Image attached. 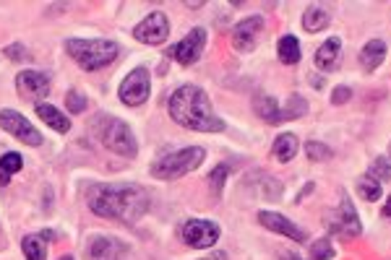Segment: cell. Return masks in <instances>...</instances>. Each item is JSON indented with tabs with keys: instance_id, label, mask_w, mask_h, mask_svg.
<instances>
[{
	"instance_id": "cell-1",
	"label": "cell",
	"mask_w": 391,
	"mask_h": 260,
	"mask_svg": "<svg viewBox=\"0 0 391 260\" xmlns=\"http://www.w3.org/2000/svg\"><path fill=\"white\" fill-rule=\"evenodd\" d=\"M89 208L97 216H105V219H115V222L123 224H136L143 213L149 211V193L146 188L136 183H120V185H97L89 190Z\"/></svg>"
},
{
	"instance_id": "cell-2",
	"label": "cell",
	"mask_w": 391,
	"mask_h": 260,
	"mask_svg": "<svg viewBox=\"0 0 391 260\" xmlns=\"http://www.w3.org/2000/svg\"><path fill=\"white\" fill-rule=\"evenodd\" d=\"M170 117L178 125L188 128V130H199V133H222L225 130V120L214 115L206 91L196 84H183L175 89V94L167 102Z\"/></svg>"
},
{
	"instance_id": "cell-3",
	"label": "cell",
	"mask_w": 391,
	"mask_h": 260,
	"mask_svg": "<svg viewBox=\"0 0 391 260\" xmlns=\"http://www.w3.org/2000/svg\"><path fill=\"white\" fill-rule=\"evenodd\" d=\"M92 133L97 135V141L110 148L113 154L125 156V159H134L138 154V144H136L134 130L125 125L123 120H118L113 115H97L92 123Z\"/></svg>"
},
{
	"instance_id": "cell-4",
	"label": "cell",
	"mask_w": 391,
	"mask_h": 260,
	"mask_svg": "<svg viewBox=\"0 0 391 260\" xmlns=\"http://www.w3.org/2000/svg\"><path fill=\"white\" fill-rule=\"evenodd\" d=\"M66 52L84 70H99L115 63V58L120 55V47L113 39H68Z\"/></svg>"
},
{
	"instance_id": "cell-5",
	"label": "cell",
	"mask_w": 391,
	"mask_h": 260,
	"mask_svg": "<svg viewBox=\"0 0 391 260\" xmlns=\"http://www.w3.org/2000/svg\"><path fill=\"white\" fill-rule=\"evenodd\" d=\"M204 156H206V151L201 146H188V148H180L175 154L157 159L152 164V174L157 180H178L183 174L199 169L201 164H204Z\"/></svg>"
},
{
	"instance_id": "cell-6",
	"label": "cell",
	"mask_w": 391,
	"mask_h": 260,
	"mask_svg": "<svg viewBox=\"0 0 391 260\" xmlns=\"http://www.w3.org/2000/svg\"><path fill=\"white\" fill-rule=\"evenodd\" d=\"M152 94V73L146 68H134L120 84V102L128 107H141Z\"/></svg>"
},
{
	"instance_id": "cell-7",
	"label": "cell",
	"mask_w": 391,
	"mask_h": 260,
	"mask_svg": "<svg viewBox=\"0 0 391 260\" xmlns=\"http://www.w3.org/2000/svg\"><path fill=\"white\" fill-rule=\"evenodd\" d=\"M326 227H329L332 234L342 237V240H355V237H360L363 227H360L357 211H355L353 201H350L347 195L342 198V206H339V208H336V211L326 219Z\"/></svg>"
},
{
	"instance_id": "cell-8",
	"label": "cell",
	"mask_w": 391,
	"mask_h": 260,
	"mask_svg": "<svg viewBox=\"0 0 391 260\" xmlns=\"http://www.w3.org/2000/svg\"><path fill=\"white\" fill-rule=\"evenodd\" d=\"M180 240L185 242L188 247L209 250L211 245L220 240V227L214 222H206V219H188V222L180 227Z\"/></svg>"
},
{
	"instance_id": "cell-9",
	"label": "cell",
	"mask_w": 391,
	"mask_h": 260,
	"mask_svg": "<svg viewBox=\"0 0 391 260\" xmlns=\"http://www.w3.org/2000/svg\"><path fill=\"white\" fill-rule=\"evenodd\" d=\"M0 128L27 146H42V133L16 109H0Z\"/></svg>"
},
{
	"instance_id": "cell-10",
	"label": "cell",
	"mask_w": 391,
	"mask_h": 260,
	"mask_svg": "<svg viewBox=\"0 0 391 260\" xmlns=\"http://www.w3.org/2000/svg\"><path fill=\"white\" fill-rule=\"evenodd\" d=\"M204 47H206V29H204V26H196V29L188 31L175 47L167 49V55H172L183 68H188L199 63V58L204 55Z\"/></svg>"
},
{
	"instance_id": "cell-11",
	"label": "cell",
	"mask_w": 391,
	"mask_h": 260,
	"mask_svg": "<svg viewBox=\"0 0 391 260\" xmlns=\"http://www.w3.org/2000/svg\"><path fill=\"white\" fill-rule=\"evenodd\" d=\"M134 37L138 39L141 45H162L164 39L170 37V21H167V13H162V10L149 13L141 24H136Z\"/></svg>"
},
{
	"instance_id": "cell-12",
	"label": "cell",
	"mask_w": 391,
	"mask_h": 260,
	"mask_svg": "<svg viewBox=\"0 0 391 260\" xmlns=\"http://www.w3.org/2000/svg\"><path fill=\"white\" fill-rule=\"evenodd\" d=\"M128 247L125 242L118 237H107V234H94L86 242V260H123Z\"/></svg>"
},
{
	"instance_id": "cell-13",
	"label": "cell",
	"mask_w": 391,
	"mask_h": 260,
	"mask_svg": "<svg viewBox=\"0 0 391 260\" xmlns=\"http://www.w3.org/2000/svg\"><path fill=\"white\" fill-rule=\"evenodd\" d=\"M261 31H264V19L261 16L243 19L240 24L232 26V47L238 49V52H250V49L256 47Z\"/></svg>"
},
{
	"instance_id": "cell-14",
	"label": "cell",
	"mask_w": 391,
	"mask_h": 260,
	"mask_svg": "<svg viewBox=\"0 0 391 260\" xmlns=\"http://www.w3.org/2000/svg\"><path fill=\"white\" fill-rule=\"evenodd\" d=\"M16 89L24 99H39L50 94V76L42 70H21L16 76Z\"/></svg>"
},
{
	"instance_id": "cell-15",
	"label": "cell",
	"mask_w": 391,
	"mask_h": 260,
	"mask_svg": "<svg viewBox=\"0 0 391 260\" xmlns=\"http://www.w3.org/2000/svg\"><path fill=\"white\" fill-rule=\"evenodd\" d=\"M258 222H261V227H266V229L277 231V234H285V237H290V240L295 242H303L308 240V234L297 224H292L287 216H282V213H274V211H261L258 213Z\"/></svg>"
},
{
	"instance_id": "cell-16",
	"label": "cell",
	"mask_w": 391,
	"mask_h": 260,
	"mask_svg": "<svg viewBox=\"0 0 391 260\" xmlns=\"http://www.w3.org/2000/svg\"><path fill=\"white\" fill-rule=\"evenodd\" d=\"M315 68L324 70V73H334L339 68V60H342V39L339 37H329L315 49Z\"/></svg>"
},
{
	"instance_id": "cell-17",
	"label": "cell",
	"mask_w": 391,
	"mask_h": 260,
	"mask_svg": "<svg viewBox=\"0 0 391 260\" xmlns=\"http://www.w3.org/2000/svg\"><path fill=\"white\" fill-rule=\"evenodd\" d=\"M34 112H37V117L45 123V125H50L52 130H57V133H68V130H71V120H68L57 107L37 102V105H34Z\"/></svg>"
},
{
	"instance_id": "cell-18",
	"label": "cell",
	"mask_w": 391,
	"mask_h": 260,
	"mask_svg": "<svg viewBox=\"0 0 391 260\" xmlns=\"http://www.w3.org/2000/svg\"><path fill=\"white\" fill-rule=\"evenodd\" d=\"M253 109H256V115L264 120V123H271V125H279L282 123V107L274 97H269V94H258L253 99Z\"/></svg>"
},
{
	"instance_id": "cell-19",
	"label": "cell",
	"mask_w": 391,
	"mask_h": 260,
	"mask_svg": "<svg viewBox=\"0 0 391 260\" xmlns=\"http://www.w3.org/2000/svg\"><path fill=\"white\" fill-rule=\"evenodd\" d=\"M383 58H386V42L383 39H371V42H365V47L360 49V66L365 70H376V68L381 66Z\"/></svg>"
},
{
	"instance_id": "cell-20",
	"label": "cell",
	"mask_w": 391,
	"mask_h": 260,
	"mask_svg": "<svg viewBox=\"0 0 391 260\" xmlns=\"http://www.w3.org/2000/svg\"><path fill=\"white\" fill-rule=\"evenodd\" d=\"M45 237H50V231H45V234H29V237L21 240V250L27 255V260H48V240Z\"/></svg>"
},
{
	"instance_id": "cell-21",
	"label": "cell",
	"mask_w": 391,
	"mask_h": 260,
	"mask_svg": "<svg viewBox=\"0 0 391 260\" xmlns=\"http://www.w3.org/2000/svg\"><path fill=\"white\" fill-rule=\"evenodd\" d=\"M277 52L282 66H297L300 63V39L292 37V34H285V37L279 39Z\"/></svg>"
},
{
	"instance_id": "cell-22",
	"label": "cell",
	"mask_w": 391,
	"mask_h": 260,
	"mask_svg": "<svg viewBox=\"0 0 391 260\" xmlns=\"http://www.w3.org/2000/svg\"><path fill=\"white\" fill-rule=\"evenodd\" d=\"M329 21H332V16H329V10L324 6H311L303 13V26H306V31H324L329 26Z\"/></svg>"
},
{
	"instance_id": "cell-23",
	"label": "cell",
	"mask_w": 391,
	"mask_h": 260,
	"mask_svg": "<svg viewBox=\"0 0 391 260\" xmlns=\"http://www.w3.org/2000/svg\"><path fill=\"white\" fill-rule=\"evenodd\" d=\"M271 154L277 156L279 162H290L297 154V135L295 133H282L271 146Z\"/></svg>"
},
{
	"instance_id": "cell-24",
	"label": "cell",
	"mask_w": 391,
	"mask_h": 260,
	"mask_svg": "<svg viewBox=\"0 0 391 260\" xmlns=\"http://www.w3.org/2000/svg\"><path fill=\"white\" fill-rule=\"evenodd\" d=\"M21 167H24V159L16 151H8V154L0 156V185H8L10 177L19 172Z\"/></svg>"
},
{
	"instance_id": "cell-25",
	"label": "cell",
	"mask_w": 391,
	"mask_h": 260,
	"mask_svg": "<svg viewBox=\"0 0 391 260\" xmlns=\"http://www.w3.org/2000/svg\"><path fill=\"white\" fill-rule=\"evenodd\" d=\"M355 190H357V195L360 198H365V201H378L381 198V183L378 180H373L371 174H363V177H357V183H355Z\"/></svg>"
},
{
	"instance_id": "cell-26",
	"label": "cell",
	"mask_w": 391,
	"mask_h": 260,
	"mask_svg": "<svg viewBox=\"0 0 391 260\" xmlns=\"http://www.w3.org/2000/svg\"><path fill=\"white\" fill-rule=\"evenodd\" d=\"M308 115V102L300 94H292V97L287 99V105L282 107V123L285 120H297V117Z\"/></svg>"
},
{
	"instance_id": "cell-27",
	"label": "cell",
	"mask_w": 391,
	"mask_h": 260,
	"mask_svg": "<svg viewBox=\"0 0 391 260\" xmlns=\"http://www.w3.org/2000/svg\"><path fill=\"white\" fill-rule=\"evenodd\" d=\"M334 258V245L329 237H321V240H313L311 245V260H332Z\"/></svg>"
},
{
	"instance_id": "cell-28",
	"label": "cell",
	"mask_w": 391,
	"mask_h": 260,
	"mask_svg": "<svg viewBox=\"0 0 391 260\" xmlns=\"http://www.w3.org/2000/svg\"><path fill=\"white\" fill-rule=\"evenodd\" d=\"M368 174H371L373 180H378V183H386V180H391V162L386 156H376Z\"/></svg>"
},
{
	"instance_id": "cell-29",
	"label": "cell",
	"mask_w": 391,
	"mask_h": 260,
	"mask_svg": "<svg viewBox=\"0 0 391 260\" xmlns=\"http://www.w3.org/2000/svg\"><path fill=\"white\" fill-rule=\"evenodd\" d=\"M306 154L311 162H326V159H332V148L326 144H318V141H308Z\"/></svg>"
},
{
	"instance_id": "cell-30",
	"label": "cell",
	"mask_w": 391,
	"mask_h": 260,
	"mask_svg": "<svg viewBox=\"0 0 391 260\" xmlns=\"http://www.w3.org/2000/svg\"><path fill=\"white\" fill-rule=\"evenodd\" d=\"M229 174V167L227 164H220V167H214V172L209 174L211 185H214V190H217V195L222 193V185H225V180H227Z\"/></svg>"
},
{
	"instance_id": "cell-31",
	"label": "cell",
	"mask_w": 391,
	"mask_h": 260,
	"mask_svg": "<svg viewBox=\"0 0 391 260\" xmlns=\"http://www.w3.org/2000/svg\"><path fill=\"white\" fill-rule=\"evenodd\" d=\"M86 109V97L84 94H78V91H71L68 94V112L71 115H78V112H84Z\"/></svg>"
},
{
	"instance_id": "cell-32",
	"label": "cell",
	"mask_w": 391,
	"mask_h": 260,
	"mask_svg": "<svg viewBox=\"0 0 391 260\" xmlns=\"http://www.w3.org/2000/svg\"><path fill=\"white\" fill-rule=\"evenodd\" d=\"M350 97H353V89L336 86L334 91H332V105H344V102H350Z\"/></svg>"
},
{
	"instance_id": "cell-33",
	"label": "cell",
	"mask_w": 391,
	"mask_h": 260,
	"mask_svg": "<svg viewBox=\"0 0 391 260\" xmlns=\"http://www.w3.org/2000/svg\"><path fill=\"white\" fill-rule=\"evenodd\" d=\"M6 58L8 60H27L29 52L24 49V45H8V47H6Z\"/></svg>"
},
{
	"instance_id": "cell-34",
	"label": "cell",
	"mask_w": 391,
	"mask_h": 260,
	"mask_svg": "<svg viewBox=\"0 0 391 260\" xmlns=\"http://www.w3.org/2000/svg\"><path fill=\"white\" fill-rule=\"evenodd\" d=\"M225 258H227L225 252H211L209 258H199V260H225Z\"/></svg>"
},
{
	"instance_id": "cell-35",
	"label": "cell",
	"mask_w": 391,
	"mask_h": 260,
	"mask_svg": "<svg viewBox=\"0 0 391 260\" xmlns=\"http://www.w3.org/2000/svg\"><path fill=\"white\" fill-rule=\"evenodd\" d=\"M383 216H389L391 219V198L386 201V206H383Z\"/></svg>"
},
{
	"instance_id": "cell-36",
	"label": "cell",
	"mask_w": 391,
	"mask_h": 260,
	"mask_svg": "<svg viewBox=\"0 0 391 260\" xmlns=\"http://www.w3.org/2000/svg\"><path fill=\"white\" fill-rule=\"evenodd\" d=\"M279 255H282V260H300L297 255H290V252H279Z\"/></svg>"
},
{
	"instance_id": "cell-37",
	"label": "cell",
	"mask_w": 391,
	"mask_h": 260,
	"mask_svg": "<svg viewBox=\"0 0 391 260\" xmlns=\"http://www.w3.org/2000/svg\"><path fill=\"white\" fill-rule=\"evenodd\" d=\"M57 260H76V258H73V255H60Z\"/></svg>"
},
{
	"instance_id": "cell-38",
	"label": "cell",
	"mask_w": 391,
	"mask_h": 260,
	"mask_svg": "<svg viewBox=\"0 0 391 260\" xmlns=\"http://www.w3.org/2000/svg\"><path fill=\"white\" fill-rule=\"evenodd\" d=\"M389 162H391V144H389Z\"/></svg>"
}]
</instances>
